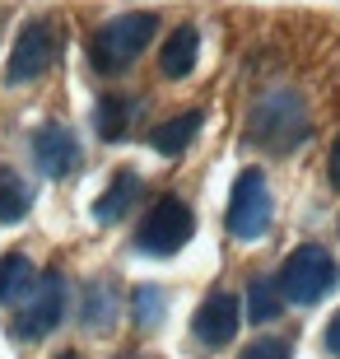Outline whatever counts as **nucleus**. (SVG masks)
I'll return each mask as SVG.
<instances>
[{
  "label": "nucleus",
  "mask_w": 340,
  "mask_h": 359,
  "mask_svg": "<svg viewBox=\"0 0 340 359\" xmlns=\"http://www.w3.org/2000/svg\"><path fill=\"white\" fill-rule=\"evenodd\" d=\"M196 52H200L196 24L172 28L168 42H163V52H158V70H163L168 80H182V75H191V70H196Z\"/></svg>",
  "instance_id": "9d476101"
},
{
  "label": "nucleus",
  "mask_w": 340,
  "mask_h": 359,
  "mask_svg": "<svg viewBox=\"0 0 340 359\" xmlns=\"http://www.w3.org/2000/svg\"><path fill=\"white\" fill-rule=\"evenodd\" d=\"M247 135L271 154H289L294 145H303L313 135V121H308V107L294 89H275L266 93L261 103L252 107L247 117Z\"/></svg>",
  "instance_id": "f257e3e1"
},
{
  "label": "nucleus",
  "mask_w": 340,
  "mask_h": 359,
  "mask_svg": "<svg viewBox=\"0 0 340 359\" xmlns=\"http://www.w3.org/2000/svg\"><path fill=\"white\" fill-rule=\"evenodd\" d=\"M327 173H331V187H340V135H336V145H331V163H327Z\"/></svg>",
  "instance_id": "412c9836"
},
{
  "label": "nucleus",
  "mask_w": 340,
  "mask_h": 359,
  "mask_svg": "<svg viewBox=\"0 0 340 359\" xmlns=\"http://www.w3.org/2000/svg\"><path fill=\"white\" fill-rule=\"evenodd\" d=\"M135 117H140V98H135V93H107L103 103H98V112H93L103 140H126Z\"/></svg>",
  "instance_id": "f8f14e48"
},
{
  "label": "nucleus",
  "mask_w": 340,
  "mask_h": 359,
  "mask_svg": "<svg viewBox=\"0 0 340 359\" xmlns=\"http://www.w3.org/2000/svg\"><path fill=\"white\" fill-rule=\"evenodd\" d=\"M79 140L70 135V126H61V121H47V126H38L33 131V163H38L47 177H70L79 168Z\"/></svg>",
  "instance_id": "1a4fd4ad"
},
{
  "label": "nucleus",
  "mask_w": 340,
  "mask_h": 359,
  "mask_svg": "<svg viewBox=\"0 0 340 359\" xmlns=\"http://www.w3.org/2000/svg\"><path fill=\"white\" fill-rule=\"evenodd\" d=\"M336 285H340V266L322 243L294 248V252L285 257V266H280V294H285V304L308 308V304H317V299H327Z\"/></svg>",
  "instance_id": "7ed1b4c3"
},
{
  "label": "nucleus",
  "mask_w": 340,
  "mask_h": 359,
  "mask_svg": "<svg viewBox=\"0 0 340 359\" xmlns=\"http://www.w3.org/2000/svg\"><path fill=\"white\" fill-rule=\"evenodd\" d=\"M61 359H79V355H61Z\"/></svg>",
  "instance_id": "4be33fe9"
},
{
  "label": "nucleus",
  "mask_w": 340,
  "mask_h": 359,
  "mask_svg": "<svg viewBox=\"0 0 340 359\" xmlns=\"http://www.w3.org/2000/svg\"><path fill=\"white\" fill-rule=\"evenodd\" d=\"M154 28H158V19L149 10L107 19V24L89 38V61H93V70H103V75H121V70H126L135 56L149 47Z\"/></svg>",
  "instance_id": "f03ea898"
},
{
  "label": "nucleus",
  "mask_w": 340,
  "mask_h": 359,
  "mask_svg": "<svg viewBox=\"0 0 340 359\" xmlns=\"http://www.w3.org/2000/svg\"><path fill=\"white\" fill-rule=\"evenodd\" d=\"M243 359H294V346L280 341V336H266V341H252L243 350Z\"/></svg>",
  "instance_id": "6ab92c4d"
},
{
  "label": "nucleus",
  "mask_w": 340,
  "mask_h": 359,
  "mask_svg": "<svg viewBox=\"0 0 340 359\" xmlns=\"http://www.w3.org/2000/svg\"><path fill=\"white\" fill-rule=\"evenodd\" d=\"M28 210H33V187L10 163H0V224H19Z\"/></svg>",
  "instance_id": "4468645a"
},
{
  "label": "nucleus",
  "mask_w": 340,
  "mask_h": 359,
  "mask_svg": "<svg viewBox=\"0 0 340 359\" xmlns=\"http://www.w3.org/2000/svg\"><path fill=\"white\" fill-rule=\"evenodd\" d=\"M200 121H205V112H182V117H168L163 126H154L149 131V145L158 149V154H168V159H177V154H186L191 149V140H196V131H200Z\"/></svg>",
  "instance_id": "ddd939ff"
},
{
  "label": "nucleus",
  "mask_w": 340,
  "mask_h": 359,
  "mask_svg": "<svg viewBox=\"0 0 340 359\" xmlns=\"http://www.w3.org/2000/svg\"><path fill=\"white\" fill-rule=\"evenodd\" d=\"M271 219H275V201L271 187H266V173L261 168L238 173L233 191H229V233L238 243H257L271 233Z\"/></svg>",
  "instance_id": "20e7f679"
},
{
  "label": "nucleus",
  "mask_w": 340,
  "mask_h": 359,
  "mask_svg": "<svg viewBox=\"0 0 340 359\" xmlns=\"http://www.w3.org/2000/svg\"><path fill=\"white\" fill-rule=\"evenodd\" d=\"M140 191H144V187H140V173L121 168V173L103 187V196H98V205H93V219H98V224H117L121 215L140 201Z\"/></svg>",
  "instance_id": "9b49d317"
},
{
  "label": "nucleus",
  "mask_w": 340,
  "mask_h": 359,
  "mask_svg": "<svg viewBox=\"0 0 340 359\" xmlns=\"http://www.w3.org/2000/svg\"><path fill=\"white\" fill-rule=\"evenodd\" d=\"M131 313H135V327L154 332L158 322H163V313H168V294L158 290V285H135L131 290Z\"/></svg>",
  "instance_id": "a211bd4d"
},
{
  "label": "nucleus",
  "mask_w": 340,
  "mask_h": 359,
  "mask_svg": "<svg viewBox=\"0 0 340 359\" xmlns=\"http://www.w3.org/2000/svg\"><path fill=\"white\" fill-rule=\"evenodd\" d=\"M280 308H285L280 280L257 276V280L247 285V318H252V322H271V318H280Z\"/></svg>",
  "instance_id": "f3484780"
},
{
  "label": "nucleus",
  "mask_w": 340,
  "mask_h": 359,
  "mask_svg": "<svg viewBox=\"0 0 340 359\" xmlns=\"http://www.w3.org/2000/svg\"><path fill=\"white\" fill-rule=\"evenodd\" d=\"M52 61H56V33L47 19H33V24H24V33L14 42L5 75H10V84H24V80H38Z\"/></svg>",
  "instance_id": "0eeeda50"
},
{
  "label": "nucleus",
  "mask_w": 340,
  "mask_h": 359,
  "mask_svg": "<svg viewBox=\"0 0 340 359\" xmlns=\"http://www.w3.org/2000/svg\"><path fill=\"white\" fill-rule=\"evenodd\" d=\"M327 350H331V355L340 359V313L331 318V327H327Z\"/></svg>",
  "instance_id": "aec40b11"
},
{
  "label": "nucleus",
  "mask_w": 340,
  "mask_h": 359,
  "mask_svg": "<svg viewBox=\"0 0 340 359\" xmlns=\"http://www.w3.org/2000/svg\"><path fill=\"white\" fill-rule=\"evenodd\" d=\"M61 318H66V280L52 271V276H38L33 294L24 299L19 318H14V336L19 341H42L61 327Z\"/></svg>",
  "instance_id": "423d86ee"
},
{
  "label": "nucleus",
  "mask_w": 340,
  "mask_h": 359,
  "mask_svg": "<svg viewBox=\"0 0 340 359\" xmlns=\"http://www.w3.org/2000/svg\"><path fill=\"white\" fill-rule=\"evenodd\" d=\"M191 233H196L191 205H186L182 196H158L154 205H149V215H144L140 233H135V248L149 252V257H172L191 243Z\"/></svg>",
  "instance_id": "39448f33"
},
{
  "label": "nucleus",
  "mask_w": 340,
  "mask_h": 359,
  "mask_svg": "<svg viewBox=\"0 0 340 359\" xmlns=\"http://www.w3.org/2000/svg\"><path fill=\"white\" fill-rule=\"evenodd\" d=\"M238 322H243V304H238L233 294H210L205 304L196 308V318H191V336H196L200 350H219L229 346L238 336Z\"/></svg>",
  "instance_id": "6e6552de"
},
{
  "label": "nucleus",
  "mask_w": 340,
  "mask_h": 359,
  "mask_svg": "<svg viewBox=\"0 0 340 359\" xmlns=\"http://www.w3.org/2000/svg\"><path fill=\"white\" fill-rule=\"evenodd\" d=\"M117 322V290L112 280H89L84 285V327L89 332H107Z\"/></svg>",
  "instance_id": "2eb2a0df"
},
{
  "label": "nucleus",
  "mask_w": 340,
  "mask_h": 359,
  "mask_svg": "<svg viewBox=\"0 0 340 359\" xmlns=\"http://www.w3.org/2000/svg\"><path fill=\"white\" fill-rule=\"evenodd\" d=\"M38 276H33V262L24 252H5L0 257V304H14L19 294H33Z\"/></svg>",
  "instance_id": "dca6fc26"
},
{
  "label": "nucleus",
  "mask_w": 340,
  "mask_h": 359,
  "mask_svg": "<svg viewBox=\"0 0 340 359\" xmlns=\"http://www.w3.org/2000/svg\"><path fill=\"white\" fill-rule=\"evenodd\" d=\"M121 359H135V355H121Z\"/></svg>",
  "instance_id": "5701e85b"
}]
</instances>
